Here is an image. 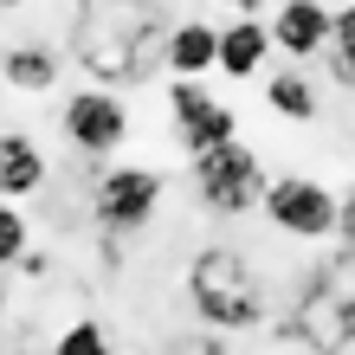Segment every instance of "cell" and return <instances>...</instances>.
I'll list each match as a JSON object with an SVG mask.
<instances>
[{"label":"cell","mask_w":355,"mask_h":355,"mask_svg":"<svg viewBox=\"0 0 355 355\" xmlns=\"http://www.w3.org/2000/svg\"><path fill=\"white\" fill-rule=\"evenodd\" d=\"M323 65H329V78H336V91H349V97H355V58H336V52H323Z\"/></svg>","instance_id":"ffe728a7"},{"label":"cell","mask_w":355,"mask_h":355,"mask_svg":"<svg viewBox=\"0 0 355 355\" xmlns=\"http://www.w3.org/2000/svg\"><path fill=\"white\" fill-rule=\"evenodd\" d=\"M13 7H26V0H0V13H13Z\"/></svg>","instance_id":"603a6c76"},{"label":"cell","mask_w":355,"mask_h":355,"mask_svg":"<svg viewBox=\"0 0 355 355\" xmlns=\"http://www.w3.org/2000/svg\"><path fill=\"white\" fill-rule=\"evenodd\" d=\"M271 65V26L259 13H233L220 26V65L214 71H226L233 85H245V78H259Z\"/></svg>","instance_id":"8fae6325"},{"label":"cell","mask_w":355,"mask_h":355,"mask_svg":"<svg viewBox=\"0 0 355 355\" xmlns=\"http://www.w3.org/2000/svg\"><path fill=\"white\" fill-rule=\"evenodd\" d=\"M46 355H110V329H103L97 317H78V323H65L52 336Z\"/></svg>","instance_id":"2e32d148"},{"label":"cell","mask_w":355,"mask_h":355,"mask_svg":"<svg viewBox=\"0 0 355 355\" xmlns=\"http://www.w3.org/2000/svg\"><path fill=\"white\" fill-rule=\"evenodd\" d=\"M291 329H297L317 355H336V349L355 343V284L343 278V265L323 271V278L304 291V304L291 310Z\"/></svg>","instance_id":"ba28073f"},{"label":"cell","mask_w":355,"mask_h":355,"mask_svg":"<svg viewBox=\"0 0 355 355\" xmlns=\"http://www.w3.org/2000/svg\"><path fill=\"white\" fill-rule=\"evenodd\" d=\"M336 239H343V245H355V181L336 194Z\"/></svg>","instance_id":"d6986e66"},{"label":"cell","mask_w":355,"mask_h":355,"mask_svg":"<svg viewBox=\"0 0 355 355\" xmlns=\"http://www.w3.org/2000/svg\"><path fill=\"white\" fill-rule=\"evenodd\" d=\"M78 304H85V291H71L46 252H26L13 271H0V355H26L46 329L58 336L65 323L85 317Z\"/></svg>","instance_id":"7a4b0ae2"},{"label":"cell","mask_w":355,"mask_h":355,"mask_svg":"<svg viewBox=\"0 0 355 355\" xmlns=\"http://www.w3.org/2000/svg\"><path fill=\"white\" fill-rule=\"evenodd\" d=\"M58 130H65V142L78 155L103 162V155H116L130 142V103L116 91H103V85H85V91H71L58 103Z\"/></svg>","instance_id":"8992f818"},{"label":"cell","mask_w":355,"mask_h":355,"mask_svg":"<svg viewBox=\"0 0 355 355\" xmlns=\"http://www.w3.org/2000/svg\"><path fill=\"white\" fill-rule=\"evenodd\" d=\"M259 214L278 226L284 239H329V233H336V194H329L317 175H278V181H265Z\"/></svg>","instance_id":"52a82bcc"},{"label":"cell","mask_w":355,"mask_h":355,"mask_svg":"<svg viewBox=\"0 0 355 355\" xmlns=\"http://www.w3.org/2000/svg\"><path fill=\"white\" fill-rule=\"evenodd\" d=\"M265 103H271V116L278 123H317V85L297 71V65H284V71H265Z\"/></svg>","instance_id":"9a60e30c"},{"label":"cell","mask_w":355,"mask_h":355,"mask_svg":"<svg viewBox=\"0 0 355 355\" xmlns=\"http://www.w3.org/2000/svg\"><path fill=\"white\" fill-rule=\"evenodd\" d=\"M168 116H175V136H181L187 162H194V155H214V149H226V142H239V110H233V103H220L200 78H175Z\"/></svg>","instance_id":"9c48e42d"},{"label":"cell","mask_w":355,"mask_h":355,"mask_svg":"<svg viewBox=\"0 0 355 355\" xmlns=\"http://www.w3.org/2000/svg\"><path fill=\"white\" fill-rule=\"evenodd\" d=\"M162 13L155 0H78L71 13V58L91 85L116 91V85H142L162 65Z\"/></svg>","instance_id":"6da1fadb"},{"label":"cell","mask_w":355,"mask_h":355,"mask_svg":"<svg viewBox=\"0 0 355 355\" xmlns=\"http://www.w3.org/2000/svg\"><path fill=\"white\" fill-rule=\"evenodd\" d=\"M329 52L336 58H355V0L336 7V33H329Z\"/></svg>","instance_id":"ac0fdd59"},{"label":"cell","mask_w":355,"mask_h":355,"mask_svg":"<svg viewBox=\"0 0 355 355\" xmlns=\"http://www.w3.org/2000/svg\"><path fill=\"white\" fill-rule=\"evenodd\" d=\"M46 181H52L46 149L26 130H0V200H33L46 194Z\"/></svg>","instance_id":"7c38bea8"},{"label":"cell","mask_w":355,"mask_h":355,"mask_svg":"<svg viewBox=\"0 0 355 355\" xmlns=\"http://www.w3.org/2000/svg\"><path fill=\"white\" fill-rule=\"evenodd\" d=\"M168 355H226V349H220L214 336H181V343L168 349Z\"/></svg>","instance_id":"44dd1931"},{"label":"cell","mask_w":355,"mask_h":355,"mask_svg":"<svg viewBox=\"0 0 355 355\" xmlns=\"http://www.w3.org/2000/svg\"><path fill=\"white\" fill-rule=\"evenodd\" d=\"M265 162L252 142H226V149L214 155H194V194L207 214H220V220H239V214H259V200H265Z\"/></svg>","instance_id":"277c9868"},{"label":"cell","mask_w":355,"mask_h":355,"mask_svg":"<svg viewBox=\"0 0 355 355\" xmlns=\"http://www.w3.org/2000/svg\"><path fill=\"white\" fill-rule=\"evenodd\" d=\"M162 168H149V162H116V168H103L97 187H91V220H97V233H116V239H130L142 233V226L155 220V207H162Z\"/></svg>","instance_id":"5b68a950"},{"label":"cell","mask_w":355,"mask_h":355,"mask_svg":"<svg viewBox=\"0 0 355 355\" xmlns=\"http://www.w3.org/2000/svg\"><path fill=\"white\" fill-rule=\"evenodd\" d=\"M58 71H65V52L46 46V39H19V46L0 52V85H7V91L39 97V91L58 85Z\"/></svg>","instance_id":"4fadbf2b"},{"label":"cell","mask_w":355,"mask_h":355,"mask_svg":"<svg viewBox=\"0 0 355 355\" xmlns=\"http://www.w3.org/2000/svg\"><path fill=\"white\" fill-rule=\"evenodd\" d=\"M26 252H33V226H26V214H19L13 200H0V271H13Z\"/></svg>","instance_id":"e0dca14e"},{"label":"cell","mask_w":355,"mask_h":355,"mask_svg":"<svg viewBox=\"0 0 355 355\" xmlns=\"http://www.w3.org/2000/svg\"><path fill=\"white\" fill-rule=\"evenodd\" d=\"M271 26V52H284L291 65L329 52V33H336V7L329 0H278V13L265 19Z\"/></svg>","instance_id":"30bf717a"},{"label":"cell","mask_w":355,"mask_h":355,"mask_svg":"<svg viewBox=\"0 0 355 355\" xmlns=\"http://www.w3.org/2000/svg\"><path fill=\"white\" fill-rule=\"evenodd\" d=\"M220 7H233V13H252V7H259V0H220Z\"/></svg>","instance_id":"7402d4cb"},{"label":"cell","mask_w":355,"mask_h":355,"mask_svg":"<svg viewBox=\"0 0 355 355\" xmlns=\"http://www.w3.org/2000/svg\"><path fill=\"white\" fill-rule=\"evenodd\" d=\"M214 65H220V26H214V19H181V26H168L162 71H175V78H207Z\"/></svg>","instance_id":"5bb4252c"},{"label":"cell","mask_w":355,"mask_h":355,"mask_svg":"<svg viewBox=\"0 0 355 355\" xmlns=\"http://www.w3.org/2000/svg\"><path fill=\"white\" fill-rule=\"evenodd\" d=\"M187 304L207 329H259L265 323V278L233 245H200L187 259Z\"/></svg>","instance_id":"3957f363"}]
</instances>
